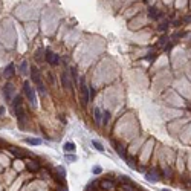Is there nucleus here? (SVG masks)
<instances>
[{
	"label": "nucleus",
	"instance_id": "obj_3",
	"mask_svg": "<svg viewBox=\"0 0 191 191\" xmlns=\"http://www.w3.org/2000/svg\"><path fill=\"white\" fill-rule=\"evenodd\" d=\"M89 99H90V97H89V87L86 84L84 78H81L80 80V101H81V104L86 107L89 104Z\"/></svg>",
	"mask_w": 191,
	"mask_h": 191
},
{
	"label": "nucleus",
	"instance_id": "obj_22",
	"mask_svg": "<svg viewBox=\"0 0 191 191\" xmlns=\"http://www.w3.org/2000/svg\"><path fill=\"white\" fill-rule=\"evenodd\" d=\"M66 159L69 161V162H75V161H77V156H73V154H66Z\"/></svg>",
	"mask_w": 191,
	"mask_h": 191
},
{
	"label": "nucleus",
	"instance_id": "obj_13",
	"mask_svg": "<svg viewBox=\"0 0 191 191\" xmlns=\"http://www.w3.org/2000/svg\"><path fill=\"white\" fill-rule=\"evenodd\" d=\"M64 152H66V154L75 152V144H73V142H66V144H64Z\"/></svg>",
	"mask_w": 191,
	"mask_h": 191
},
{
	"label": "nucleus",
	"instance_id": "obj_17",
	"mask_svg": "<svg viewBox=\"0 0 191 191\" xmlns=\"http://www.w3.org/2000/svg\"><path fill=\"white\" fill-rule=\"evenodd\" d=\"M92 145L98 150V152H104V147H103V144L101 142H98V141H92Z\"/></svg>",
	"mask_w": 191,
	"mask_h": 191
},
{
	"label": "nucleus",
	"instance_id": "obj_19",
	"mask_svg": "<svg viewBox=\"0 0 191 191\" xmlns=\"http://www.w3.org/2000/svg\"><path fill=\"white\" fill-rule=\"evenodd\" d=\"M20 70H22V73H23V75H26V73H28V64H26L25 61L22 63V67H20Z\"/></svg>",
	"mask_w": 191,
	"mask_h": 191
},
{
	"label": "nucleus",
	"instance_id": "obj_20",
	"mask_svg": "<svg viewBox=\"0 0 191 191\" xmlns=\"http://www.w3.org/2000/svg\"><path fill=\"white\" fill-rule=\"evenodd\" d=\"M167 28H168V22H162L161 25H159V31H167Z\"/></svg>",
	"mask_w": 191,
	"mask_h": 191
},
{
	"label": "nucleus",
	"instance_id": "obj_16",
	"mask_svg": "<svg viewBox=\"0 0 191 191\" xmlns=\"http://www.w3.org/2000/svg\"><path fill=\"white\" fill-rule=\"evenodd\" d=\"M109 121H110V112L106 110V112H103V124L106 125Z\"/></svg>",
	"mask_w": 191,
	"mask_h": 191
},
{
	"label": "nucleus",
	"instance_id": "obj_18",
	"mask_svg": "<svg viewBox=\"0 0 191 191\" xmlns=\"http://www.w3.org/2000/svg\"><path fill=\"white\" fill-rule=\"evenodd\" d=\"M121 187H122L124 191H136V188L132 185V183H130V185H121Z\"/></svg>",
	"mask_w": 191,
	"mask_h": 191
},
{
	"label": "nucleus",
	"instance_id": "obj_10",
	"mask_svg": "<svg viewBox=\"0 0 191 191\" xmlns=\"http://www.w3.org/2000/svg\"><path fill=\"white\" fill-rule=\"evenodd\" d=\"M26 168L29 170V171H40V162H35V161H26Z\"/></svg>",
	"mask_w": 191,
	"mask_h": 191
},
{
	"label": "nucleus",
	"instance_id": "obj_5",
	"mask_svg": "<svg viewBox=\"0 0 191 191\" xmlns=\"http://www.w3.org/2000/svg\"><path fill=\"white\" fill-rule=\"evenodd\" d=\"M44 58H46V63H47V64H51V66H57V64L60 63L58 55H57V54H54L52 51H46Z\"/></svg>",
	"mask_w": 191,
	"mask_h": 191
},
{
	"label": "nucleus",
	"instance_id": "obj_1",
	"mask_svg": "<svg viewBox=\"0 0 191 191\" xmlns=\"http://www.w3.org/2000/svg\"><path fill=\"white\" fill-rule=\"evenodd\" d=\"M23 93H25L26 99L29 101V104L32 107H35L37 106V95H35V90H34V87L31 86L29 81H25L23 83Z\"/></svg>",
	"mask_w": 191,
	"mask_h": 191
},
{
	"label": "nucleus",
	"instance_id": "obj_7",
	"mask_svg": "<svg viewBox=\"0 0 191 191\" xmlns=\"http://www.w3.org/2000/svg\"><path fill=\"white\" fill-rule=\"evenodd\" d=\"M61 84H63V87L66 89V90H70V89H72V83H70V78H69L67 70L61 72Z\"/></svg>",
	"mask_w": 191,
	"mask_h": 191
},
{
	"label": "nucleus",
	"instance_id": "obj_28",
	"mask_svg": "<svg viewBox=\"0 0 191 191\" xmlns=\"http://www.w3.org/2000/svg\"><path fill=\"white\" fill-rule=\"evenodd\" d=\"M3 113H5V107L0 106V116H3Z\"/></svg>",
	"mask_w": 191,
	"mask_h": 191
},
{
	"label": "nucleus",
	"instance_id": "obj_23",
	"mask_svg": "<svg viewBox=\"0 0 191 191\" xmlns=\"http://www.w3.org/2000/svg\"><path fill=\"white\" fill-rule=\"evenodd\" d=\"M70 72H72V80H73V81H77V80H78V75H77V69H73V67H72V69H70Z\"/></svg>",
	"mask_w": 191,
	"mask_h": 191
},
{
	"label": "nucleus",
	"instance_id": "obj_29",
	"mask_svg": "<svg viewBox=\"0 0 191 191\" xmlns=\"http://www.w3.org/2000/svg\"><path fill=\"white\" fill-rule=\"evenodd\" d=\"M16 168H17V170H22L23 165H22V164H16Z\"/></svg>",
	"mask_w": 191,
	"mask_h": 191
},
{
	"label": "nucleus",
	"instance_id": "obj_21",
	"mask_svg": "<svg viewBox=\"0 0 191 191\" xmlns=\"http://www.w3.org/2000/svg\"><path fill=\"white\" fill-rule=\"evenodd\" d=\"M168 40H170V38H168L167 35H164V37H161V40H159V46H162V44H165V43L168 42Z\"/></svg>",
	"mask_w": 191,
	"mask_h": 191
},
{
	"label": "nucleus",
	"instance_id": "obj_6",
	"mask_svg": "<svg viewBox=\"0 0 191 191\" xmlns=\"http://www.w3.org/2000/svg\"><path fill=\"white\" fill-rule=\"evenodd\" d=\"M3 92H5V98L12 103V99L16 98V89H14V86H12L11 83H6L5 90H3Z\"/></svg>",
	"mask_w": 191,
	"mask_h": 191
},
{
	"label": "nucleus",
	"instance_id": "obj_26",
	"mask_svg": "<svg viewBox=\"0 0 191 191\" xmlns=\"http://www.w3.org/2000/svg\"><path fill=\"white\" fill-rule=\"evenodd\" d=\"M127 164H128V167L136 168V165H135V161H133V159H128V162H127Z\"/></svg>",
	"mask_w": 191,
	"mask_h": 191
},
{
	"label": "nucleus",
	"instance_id": "obj_9",
	"mask_svg": "<svg viewBox=\"0 0 191 191\" xmlns=\"http://www.w3.org/2000/svg\"><path fill=\"white\" fill-rule=\"evenodd\" d=\"M14 73H16V66L14 64H8L5 67V70H3V77L6 78V80H9V78H12L14 77Z\"/></svg>",
	"mask_w": 191,
	"mask_h": 191
},
{
	"label": "nucleus",
	"instance_id": "obj_4",
	"mask_svg": "<svg viewBox=\"0 0 191 191\" xmlns=\"http://www.w3.org/2000/svg\"><path fill=\"white\" fill-rule=\"evenodd\" d=\"M99 185L103 190H107V191H115V188H116V182H115L113 179H110V177H106V179H101L99 180Z\"/></svg>",
	"mask_w": 191,
	"mask_h": 191
},
{
	"label": "nucleus",
	"instance_id": "obj_11",
	"mask_svg": "<svg viewBox=\"0 0 191 191\" xmlns=\"http://www.w3.org/2000/svg\"><path fill=\"white\" fill-rule=\"evenodd\" d=\"M93 118H95V121H97V124H101V122H103V112H101L98 107L93 109Z\"/></svg>",
	"mask_w": 191,
	"mask_h": 191
},
{
	"label": "nucleus",
	"instance_id": "obj_2",
	"mask_svg": "<svg viewBox=\"0 0 191 191\" xmlns=\"http://www.w3.org/2000/svg\"><path fill=\"white\" fill-rule=\"evenodd\" d=\"M31 77H32L34 84L37 86L38 92L44 95V93H46V89H44V84H43V81H42V73H40V70L37 69L35 66H32V67H31Z\"/></svg>",
	"mask_w": 191,
	"mask_h": 191
},
{
	"label": "nucleus",
	"instance_id": "obj_25",
	"mask_svg": "<svg viewBox=\"0 0 191 191\" xmlns=\"http://www.w3.org/2000/svg\"><path fill=\"white\" fill-rule=\"evenodd\" d=\"M92 171H93V174H99L101 171H103V170H101V167H93Z\"/></svg>",
	"mask_w": 191,
	"mask_h": 191
},
{
	"label": "nucleus",
	"instance_id": "obj_12",
	"mask_svg": "<svg viewBox=\"0 0 191 191\" xmlns=\"http://www.w3.org/2000/svg\"><path fill=\"white\" fill-rule=\"evenodd\" d=\"M113 147H115V150H116V153L121 156V158H125V150H124V147H122L119 142H115L113 141Z\"/></svg>",
	"mask_w": 191,
	"mask_h": 191
},
{
	"label": "nucleus",
	"instance_id": "obj_15",
	"mask_svg": "<svg viewBox=\"0 0 191 191\" xmlns=\"http://www.w3.org/2000/svg\"><path fill=\"white\" fill-rule=\"evenodd\" d=\"M148 14H150V17H152V18H159V17L162 16L156 8H150V9H148Z\"/></svg>",
	"mask_w": 191,
	"mask_h": 191
},
{
	"label": "nucleus",
	"instance_id": "obj_14",
	"mask_svg": "<svg viewBox=\"0 0 191 191\" xmlns=\"http://www.w3.org/2000/svg\"><path fill=\"white\" fill-rule=\"evenodd\" d=\"M26 144H29V145H40L42 144V139H35V138H26L25 139Z\"/></svg>",
	"mask_w": 191,
	"mask_h": 191
},
{
	"label": "nucleus",
	"instance_id": "obj_8",
	"mask_svg": "<svg viewBox=\"0 0 191 191\" xmlns=\"http://www.w3.org/2000/svg\"><path fill=\"white\" fill-rule=\"evenodd\" d=\"M158 173H159V170H158V168L150 170V171L145 174V179H147L148 182H158V180L161 179V176H159Z\"/></svg>",
	"mask_w": 191,
	"mask_h": 191
},
{
	"label": "nucleus",
	"instance_id": "obj_30",
	"mask_svg": "<svg viewBox=\"0 0 191 191\" xmlns=\"http://www.w3.org/2000/svg\"><path fill=\"white\" fill-rule=\"evenodd\" d=\"M162 191H168V190H162Z\"/></svg>",
	"mask_w": 191,
	"mask_h": 191
},
{
	"label": "nucleus",
	"instance_id": "obj_24",
	"mask_svg": "<svg viewBox=\"0 0 191 191\" xmlns=\"http://www.w3.org/2000/svg\"><path fill=\"white\" fill-rule=\"evenodd\" d=\"M95 93H97V92H95V89H93V87H89V97L93 98V97H95Z\"/></svg>",
	"mask_w": 191,
	"mask_h": 191
},
{
	"label": "nucleus",
	"instance_id": "obj_27",
	"mask_svg": "<svg viewBox=\"0 0 191 191\" xmlns=\"http://www.w3.org/2000/svg\"><path fill=\"white\" fill-rule=\"evenodd\" d=\"M171 47H173V43H168V44L165 46V52H167V51H170Z\"/></svg>",
	"mask_w": 191,
	"mask_h": 191
}]
</instances>
